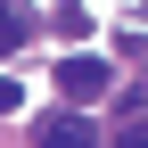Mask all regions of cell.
I'll return each mask as SVG.
<instances>
[{"instance_id":"6da1fadb","label":"cell","mask_w":148,"mask_h":148,"mask_svg":"<svg viewBox=\"0 0 148 148\" xmlns=\"http://www.w3.org/2000/svg\"><path fill=\"white\" fill-rule=\"evenodd\" d=\"M58 90L66 99H99L107 90V58H58Z\"/></svg>"},{"instance_id":"7a4b0ae2","label":"cell","mask_w":148,"mask_h":148,"mask_svg":"<svg viewBox=\"0 0 148 148\" xmlns=\"http://www.w3.org/2000/svg\"><path fill=\"white\" fill-rule=\"evenodd\" d=\"M41 148H99V123L90 115H49L41 123Z\"/></svg>"},{"instance_id":"3957f363","label":"cell","mask_w":148,"mask_h":148,"mask_svg":"<svg viewBox=\"0 0 148 148\" xmlns=\"http://www.w3.org/2000/svg\"><path fill=\"white\" fill-rule=\"evenodd\" d=\"M25 33H33V16H25V8H8V0H0V58H8V49L25 41Z\"/></svg>"},{"instance_id":"277c9868","label":"cell","mask_w":148,"mask_h":148,"mask_svg":"<svg viewBox=\"0 0 148 148\" xmlns=\"http://www.w3.org/2000/svg\"><path fill=\"white\" fill-rule=\"evenodd\" d=\"M58 33H74V41L90 33V8H82V0H58Z\"/></svg>"},{"instance_id":"5b68a950","label":"cell","mask_w":148,"mask_h":148,"mask_svg":"<svg viewBox=\"0 0 148 148\" xmlns=\"http://www.w3.org/2000/svg\"><path fill=\"white\" fill-rule=\"evenodd\" d=\"M115 148H148V123H123V132H115Z\"/></svg>"},{"instance_id":"8992f818","label":"cell","mask_w":148,"mask_h":148,"mask_svg":"<svg viewBox=\"0 0 148 148\" xmlns=\"http://www.w3.org/2000/svg\"><path fill=\"white\" fill-rule=\"evenodd\" d=\"M16 107H25V90H16V82H0V115H16Z\"/></svg>"}]
</instances>
